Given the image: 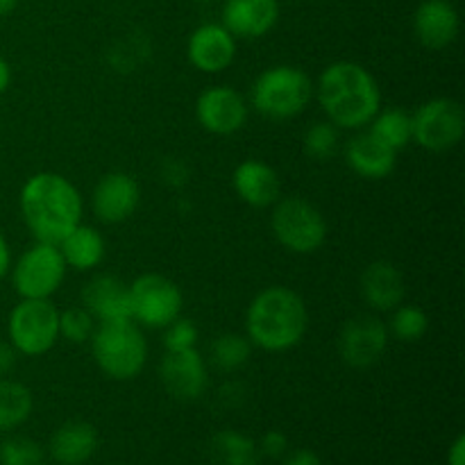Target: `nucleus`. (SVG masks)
<instances>
[{
	"label": "nucleus",
	"mask_w": 465,
	"mask_h": 465,
	"mask_svg": "<svg viewBox=\"0 0 465 465\" xmlns=\"http://www.w3.org/2000/svg\"><path fill=\"white\" fill-rule=\"evenodd\" d=\"M18 207L23 223L36 241L57 245L82 223L84 200L62 173L41 171L27 177L18 195Z\"/></svg>",
	"instance_id": "1"
},
{
	"label": "nucleus",
	"mask_w": 465,
	"mask_h": 465,
	"mask_svg": "<svg viewBox=\"0 0 465 465\" xmlns=\"http://www.w3.org/2000/svg\"><path fill=\"white\" fill-rule=\"evenodd\" d=\"M327 121L339 130H363L381 109V89L366 66L350 59L330 64L313 84Z\"/></svg>",
	"instance_id": "2"
},
{
	"label": "nucleus",
	"mask_w": 465,
	"mask_h": 465,
	"mask_svg": "<svg viewBox=\"0 0 465 465\" xmlns=\"http://www.w3.org/2000/svg\"><path fill=\"white\" fill-rule=\"evenodd\" d=\"M309 330V309L298 291L289 286H266L245 312V336L263 352H289L298 348Z\"/></svg>",
	"instance_id": "3"
},
{
	"label": "nucleus",
	"mask_w": 465,
	"mask_h": 465,
	"mask_svg": "<svg viewBox=\"0 0 465 465\" xmlns=\"http://www.w3.org/2000/svg\"><path fill=\"white\" fill-rule=\"evenodd\" d=\"M89 343L95 366L109 380H136L148 363V341L134 321L100 322Z\"/></svg>",
	"instance_id": "4"
},
{
	"label": "nucleus",
	"mask_w": 465,
	"mask_h": 465,
	"mask_svg": "<svg viewBox=\"0 0 465 465\" xmlns=\"http://www.w3.org/2000/svg\"><path fill=\"white\" fill-rule=\"evenodd\" d=\"M312 98V77L291 64H277L259 73L250 91V104L268 121H291L300 116Z\"/></svg>",
	"instance_id": "5"
},
{
	"label": "nucleus",
	"mask_w": 465,
	"mask_h": 465,
	"mask_svg": "<svg viewBox=\"0 0 465 465\" xmlns=\"http://www.w3.org/2000/svg\"><path fill=\"white\" fill-rule=\"evenodd\" d=\"M271 230L277 243L291 254L318 252L330 234L321 209L298 195L280 198L272 204Z\"/></svg>",
	"instance_id": "6"
},
{
	"label": "nucleus",
	"mask_w": 465,
	"mask_h": 465,
	"mask_svg": "<svg viewBox=\"0 0 465 465\" xmlns=\"http://www.w3.org/2000/svg\"><path fill=\"white\" fill-rule=\"evenodd\" d=\"M7 341L23 357H44L59 341V309L53 300H23L7 318Z\"/></svg>",
	"instance_id": "7"
},
{
	"label": "nucleus",
	"mask_w": 465,
	"mask_h": 465,
	"mask_svg": "<svg viewBox=\"0 0 465 465\" xmlns=\"http://www.w3.org/2000/svg\"><path fill=\"white\" fill-rule=\"evenodd\" d=\"M66 271L68 266L57 245L36 241L9 268V275L18 298L50 300L66 280Z\"/></svg>",
	"instance_id": "8"
},
{
	"label": "nucleus",
	"mask_w": 465,
	"mask_h": 465,
	"mask_svg": "<svg viewBox=\"0 0 465 465\" xmlns=\"http://www.w3.org/2000/svg\"><path fill=\"white\" fill-rule=\"evenodd\" d=\"M130 286L132 321L139 327L163 330L182 316L184 295L180 286L157 272H143Z\"/></svg>",
	"instance_id": "9"
},
{
	"label": "nucleus",
	"mask_w": 465,
	"mask_h": 465,
	"mask_svg": "<svg viewBox=\"0 0 465 465\" xmlns=\"http://www.w3.org/2000/svg\"><path fill=\"white\" fill-rule=\"evenodd\" d=\"M413 141L430 153H448L461 143L465 134V112L459 100L440 95L422 103L411 114Z\"/></svg>",
	"instance_id": "10"
},
{
	"label": "nucleus",
	"mask_w": 465,
	"mask_h": 465,
	"mask_svg": "<svg viewBox=\"0 0 465 465\" xmlns=\"http://www.w3.org/2000/svg\"><path fill=\"white\" fill-rule=\"evenodd\" d=\"M389 327L381 318L372 316V313H361V316L345 321V325L341 327L336 350L345 366L366 371V368L380 363L389 348Z\"/></svg>",
	"instance_id": "11"
},
{
	"label": "nucleus",
	"mask_w": 465,
	"mask_h": 465,
	"mask_svg": "<svg viewBox=\"0 0 465 465\" xmlns=\"http://www.w3.org/2000/svg\"><path fill=\"white\" fill-rule=\"evenodd\" d=\"M195 118L209 134H236L248 123V100L234 86H209L195 100Z\"/></svg>",
	"instance_id": "12"
},
{
	"label": "nucleus",
	"mask_w": 465,
	"mask_h": 465,
	"mask_svg": "<svg viewBox=\"0 0 465 465\" xmlns=\"http://www.w3.org/2000/svg\"><path fill=\"white\" fill-rule=\"evenodd\" d=\"M239 45L236 36L223 23H203L191 32L186 41V57L189 64L200 73L218 75L234 64Z\"/></svg>",
	"instance_id": "13"
},
{
	"label": "nucleus",
	"mask_w": 465,
	"mask_h": 465,
	"mask_svg": "<svg viewBox=\"0 0 465 465\" xmlns=\"http://www.w3.org/2000/svg\"><path fill=\"white\" fill-rule=\"evenodd\" d=\"M141 204V186L130 173L114 171L100 177L91 193V209L104 225H118L134 216Z\"/></svg>",
	"instance_id": "14"
},
{
	"label": "nucleus",
	"mask_w": 465,
	"mask_h": 465,
	"mask_svg": "<svg viewBox=\"0 0 465 465\" xmlns=\"http://www.w3.org/2000/svg\"><path fill=\"white\" fill-rule=\"evenodd\" d=\"M159 377L166 393L180 402H193L203 398L209 386L207 361L195 348L163 354Z\"/></svg>",
	"instance_id": "15"
},
{
	"label": "nucleus",
	"mask_w": 465,
	"mask_h": 465,
	"mask_svg": "<svg viewBox=\"0 0 465 465\" xmlns=\"http://www.w3.org/2000/svg\"><path fill=\"white\" fill-rule=\"evenodd\" d=\"M280 21V0H225L221 23L236 39H262Z\"/></svg>",
	"instance_id": "16"
},
{
	"label": "nucleus",
	"mask_w": 465,
	"mask_h": 465,
	"mask_svg": "<svg viewBox=\"0 0 465 465\" xmlns=\"http://www.w3.org/2000/svg\"><path fill=\"white\" fill-rule=\"evenodd\" d=\"M82 307L98 322L132 321L130 286L114 275H95L82 289Z\"/></svg>",
	"instance_id": "17"
},
{
	"label": "nucleus",
	"mask_w": 465,
	"mask_h": 465,
	"mask_svg": "<svg viewBox=\"0 0 465 465\" xmlns=\"http://www.w3.org/2000/svg\"><path fill=\"white\" fill-rule=\"evenodd\" d=\"M232 186L241 203L254 209L272 207L282 198V180L280 173L266 162L259 159H245L234 168L232 175Z\"/></svg>",
	"instance_id": "18"
},
{
	"label": "nucleus",
	"mask_w": 465,
	"mask_h": 465,
	"mask_svg": "<svg viewBox=\"0 0 465 465\" xmlns=\"http://www.w3.org/2000/svg\"><path fill=\"white\" fill-rule=\"evenodd\" d=\"M413 32L427 50H443L459 36V14L448 0H425L413 14Z\"/></svg>",
	"instance_id": "19"
},
{
	"label": "nucleus",
	"mask_w": 465,
	"mask_h": 465,
	"mask_svg": "<svg viewBox=\"0 0 465 465\" xmlns=\"http://www.w3.org/2000/svg\"><path fill=\"white\" fill-rule=\"evenodd\" d=\"M345 163L363 180H384L398 166V153L381 143L371 132H359L345 143Z\"/></svg>",
	"instance_id": "20"
},
{
	"label": "nucleus",
	"mask_w": 465,
	"mask_h": 465,
	"mask_svg": "<svg viewBox=\"0 0 465 465\" xmlns=\"http://www.w3.org/2000/svg\"><path fill=\"white\" fill-rule=\"evenodd\" d=\"M359 284H361L363 300L375 312H393L398 304L404 302V295H407L402 271L386 259L368 263Z\"/></svg>",
	"instance_id": "21"
},
{
	"label": "nucleus",
	"mask_w": 465,
	"mask_h": 465,
	"mask_svg": "<svg viewBox=\"0 0 465 465\" xmlns=\"http://www.w3.org/2000/svg\"><path fill=\"white\" fill-rule=\"evenodd\" d=\"M98 450V431L89 422H66L50 439V454L62 465H82Z\"/></svg>",
	"instance_id": "22"
},
{
	"label": "nucleus",
	"mask_w": 465,
	"mask_h": 465,
	"mask_svg": "<svg viewBox=\"0 0 465 465\" xmlns=\"http://www.w3.org/2000/svg\"><path fill=\"white\" fill-rule=\"evenodd\" d=\"M59 252H62L64 262H66L68 268L77 272L94 271L103 263L104 252H107V243H104V236L100 234L95 227L80 225L71 232V234L64 236L57 243Z\"/></svg>",
	"instance_id": "23"
},
{
	"label": "nucleus",
	"mask_w": 465,
	"mask_h": 465,
	"mask_svg": "<svg viewBox=\"0 0 465 465\" xmlns=\"http://www.w3.org/2000/svg\"><path fill=\"white\" fill-rule=\"evenodd\" d=\"M368 132L372 136H377L384 145H389L391 150L400 153V150L407 148L413 141L411 114L400 107L380 109L375 114V118L368 123Z\"/></svg>",
	"instance_id": "24"
},
{
	"label": "nucleus",
	"mask_w": 465,
	"mask_h": 465,
	"mask_svg": "<svg viewBox=\"0 0 465 465\" xmlns=\"http://www.w3.org/2000/svg\"><path fill=\"white\" fill-rule=\"evenodd\" d=\"M212 463L213 465H257L259 448L250 436L234 430L218 431L212 439Z\"/></svg>",
	"instance_id": "25"
},
{
	"label": "nucleus",
	"mask_w": 465,
	"mask_h": 465,
	"mask_svg": "<svg viewBox=\"0 0 465 465\" xmlns=\"http://www.w3.org/2000/svg\"><path fill=\"white\" fill-rule=\"evenodd\" d=\"M35 409L32 391L21 381L0 377V431L23 425Z\"/></svg>",
	"instance_id": "26"
},
{
	"label": "nucleus",
	"mask_w": 465,
	"mask_h": 465,
	"mask_svg": "<svg viewBox=\"0 0 465 465\" xmlns=\"http://www.w3.org/2000/svg\"><path fill=\"white\" fill-rule=\"evenodd\" d=\"M209 352H212V363L218 371L234 372L250 361V357H252V343H250L245 334H232V331H227V334L216 336Z\"/></svg>",
	"instance_id": "27"
},
{
	"label": "nucleus",
	"mask_w": 465,
	"mask_h": 465,
	"mask_svg": "<svg viewBox=\"0 0 465 465\" xmlns=\"http://www.w3.org/2000/svg\"><path fill=\"white\" fill-rule=\"evenodd\" d=\"M386 327H389V334L402 343H418L430 331V316L425 309L402 302L391 312V321Z\"/></svg>",
	"instance_id": "28"
},
{
	"label": "nucleus",
	"mask_w": 465,
	"mask_h": 465,
	"mask_svg": "<svg viewBox=\"0 0 465 465\" xmlns=\"http://www.w3.org/2000/svg\"><path fill=\"white\" fill-rule=\"evenodd\" d=\"M339 127L330 121H318L304 132V153L316 162H327L339 150Z\"/></svg>",
	"instance_id": "29"
},
{
	"label": "nucleus",
	"mask_w": 465,
	"mask_h": 465,
	"mask_svg": "<svg viewBox=\"0 0 465 465\" xmlns=\"http://www.w3.org/2000/svg\"><path fill=\"white\" fill-rule=\"evenodd\" d=\"M95 325L98 322L94 321V316L82 304L80 307L66 309V312H59V339L68 341L73 345L89 343L95 331Z\"/></svg>",
	"instance_id": "30"
},
{
	"label": "nucleus",
	"mask_w": 465,
	"mask_h": 465,
	"mask_svg": "<svg viewBox=\"0 0 465 465\" xmlns=\"http://www.w3.org/2000/svg\"><path fill=\"white\" fill-rule=\"evenodd\" d=\"M0 465H44V450L32 439L14 436L0 443Z\"/></svg>",
	"instance_id": "31"
},
{
	"label": "nucleus",
	"mask_w": 465,
	"mask_h": 465,
	"mask_svg": "<svg viewBox=\"0 0 465 465\" xmlns=\"http://www.w3.org/2000/svg\"><path fill=\"white\" fill-rule=\"evenodd\" d=\"M166 334H163V345H166V352H180V350H191L198 345L200 331L195 327L193 321L189 318H175L168 327H163Z\"/></svg>",
	"instance_id": "32"
},
{
	"label": "nucleus",
	"mask_w": 465,
	"mask_h": 465,
	"mask_svg": "<svg viewBox=\"0 0 465 465\" xmlns=\"http://www.w3.org/2000/svg\"><path fill=\"white\" fill-rule=\"evenodd\" d=\"M257 448H259V452L266 454V457L280 459V457H284L286 450H289V439H286L282 431L271 430L262 436V440H259Z\"/></svg>",
	"instance_id": "33"
},
{
	"label": "nucleus",
	"mask_w": 465,
	"mask_h": 465,
	"mask_svg": "<svg viewBox=\"0 0 465 465\" xmlns=\"http://www.w3.org/2000/svg\"><path fill=\"white\" fill-rule=\"evenodd\" d=\"M162 175H163V182L171 186H182L186 182V166L180 162V159H168L166 163L162 166Z\"/></svg>",
	"instance_id": "34"
},
{
	"label": "nucleus",
	"mask_w": 465,
	"mask_h": 465,
	"mask_svg": "<svg viewBox=\"0 0 465 465\" xmlns=\"http://www.w3.org/2000/svg\"><path fill=\"white\" fill-rule=\"evenodd\" d=\"M16 357L18 352L12 348V343L0 339V377H7L16 368Z\"/></svg>",
	"instance_id": "35"
},
{
	"label": "nucleus",
	"mask_w": 465,
	"mask_h": 465,
	"mask_svg": "<svg viewBox=\"0 0 465 465\" xmlns=\"http://www.w3.org/2000/svg\"><path fill=\"white\" fill-rule=\"evenodd\" d=\"M284 465H322V463L321 459H318V454L312 452V450H298V452L286 457Z\"/></svg>",
	"instance_id": "36"
},
{
	"label": "nucleus",
	"mask_w": 465,
	"mask_h": 465,
	"mask_svg": "<svg viewBox=\"0 0 465 465\" xmlns=\"http://www.w3.org/2000/svg\"><path fill=\"white\" fill-rule=\"evenodd\" d=\"M9 268H12V250H9L5 234L0 232V282L9 275Z\"/></svg>",
	"instance_id": "37"
},
{
	"label": "nucleus",
	"mask_w": 465,
	"mask_h": 465,
	"mask_svg": "<svg viewBox=\"0 0 465 465\" xmlns=\"http://www.w3.org/2000/svg\"><path fill=\"white\" fill-rule=\"evenodd\" d=\"M448 465H465V436H457L454 445L450 448Z\"/></svg>",
	"instance_id": "38"
},
{
	"label": "nucleus",
	"mask_w": 465,
	"mask_h": 465,
	"mask_svg": "<svg viewBox=\"0 0 465 465\" xmlns=\"http://www.w3.org/2000/svg\"><path fill=\"white\" fill-rule=\"evenodd\" d=\"M9 86H12V66H9L7 59L0 54V95L7 94Z\"/></svg>",
	"instance_id": "39"
},
{
	"label": "nucleus",
	"mask_w": 465,
	"mask_h": 465,
	"mask_svg": "<svg viewBox=\"0 0 465 465\" xmlns=\"http://www.w3.org/2000/svg\"><path fill=\"white\" fill-rule=\"evenodd\" d=\"M18 0H0V18L7 16V14H12L14 9H16Z\"/></svg>",
	"instance_id": "40"
},
{
	"label": "nucleus",
	"mask_w": 465,
	"mask_h": 465,
	"mask_svg": "<svg viewBox=\"0 0 465 465\" xmlns=\"http://www.w3.org/2000/svg\"><path fill=\"white\" fill-rule=\"evenodd\" d=\"M200 3H209V0H200Z\"/></svg>",
	"instance_id": "41"
}]
</instances>
